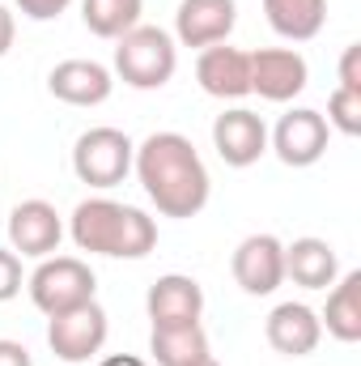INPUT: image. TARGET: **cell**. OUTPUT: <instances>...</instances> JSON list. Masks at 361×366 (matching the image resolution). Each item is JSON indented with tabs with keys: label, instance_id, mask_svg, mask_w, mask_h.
<instances>
[{
	"label": "cell",
	"instance_id": "obj_7",
	"mask_svg": "<svg viewBox=\"0 0 361 366\" xmlns=\"http://www.w3.org/2000/svg\"><path fill=\"white\" fill-rule=\"evenodd\" d=\"M327 141H332V128L327 119L315 111V107H293L276 119V128L268 132V149L293 171L302 167H315L323 154H327Z\"/></svg>",
	"mask_w": 361,
	"mask_h": 366
},
{
	"label": "cell",
	"instance_id": "obj_8",
	"mask_svg": "<svg viewBox=\"0 0 361 366\" xmlns=\"http://www.w3.org/2000/svg\"><path fill=\"white\" fill-rule=\"evenodd\" d=\"M213 149L225 167L247 171L268 154V124L247 107H230L213 119Z\"/></svg>",
	"mask_w": 361,
	"mask_h": 366
},
{
	"label": "cell",
	"instance_id": "obj_23",
	"mask_svg": "<svg viewBox=\"0 0 361 366\" xmlns=\"http://www.w3.org/2000/svg\"><path fill=\"white\" fill-rule=\"evenodd\" d=\"M26 285V273H21V256L13 247H0V302L17 298Z\"/></svg>",
	"mask_w": 361,
	"mask_h": 366
},
{
	"label": "cell",
	"instance_id": "obj_1",
	"mask_svg": "<svg viewBox=\"0 0 361 366\" xmlns=\"http://www.w3.org/2000/svg\"><path fill=\"white\" fill-rule=\"evenodd\" d=\"M132 171L145 187L149 204L162 217H195L208 196H213V179L208 167L200 158V149L183 137V132H153L136 145Z\"/></svg>",
	"mask_w": 361,
	"mask_h": 366
},
{
	"label": "cell",
	"instance_id": "obj_28",
	"mask_svg": "<svg viewBox=\"0 0 361 366\" xmlns=\"http://www.w3.org/2000/svg\"><path fill=\"white\" fill-rule=\"evenodd\" d=\"M98 366H145L141 358H132V354H115V358H102Z\"/></svg>",
	"mask_w": 361,
	"mask_h": 366
},
{
	"label": "cell",
	"instance_id": "obj_21",
	"mask_svg": "<svg viewBox=\"0 0 361 366\" xmlns=\"http://www.w3.org/2000/svg\"><path fill=\"white\" fill-rule=\"evenodd\" d=\"M145 0H81V21L98 39H119L132 26H141Z\"/></svg>",
	"mask_w": 361,
	"mask_h": 366
},
{
	"label": "cell",
	"instance_id": "obj_13",
	"mask_svg": "<svg viewBox=\"0 0 361 366\" xmlns=\"http://www.w3.org/2000/svg\"><path fill=\"white\" fill-rule=\"evenodd\" d=\"M238 26L234 0H179L175 9V43L179 47H213L225 43Z\"/></svg>",
	"mask_w": 361,
	"mask_h": 366
},
{
	"label": "cell",
	"instance_id": "obj_6",
	"mask_svg": "<svg viewBox=\"0 0 361 366\" xmlns=\"http://www.w3.org/2000/svg\"><path fill=\"white\" fill-rule=\"evenodd\" d=\"M106 332H111V324H106V311L98 307V298L73 307V311L47 315V345L64 366H81L98 358L106 345Z\"/></svg>",
	"mask_w": 361,
	"mask_h": 366
},
{
	"label": "cell",
	"instance_id": "obj_20",
	"mask_svg": "<svg viewBox=\"0 0 361 366\" xmlns=\"http://www.w3.org/2000/svg\"><path fill=\"white\" fill-rule=\"evenodd\" d=\"M149 354L158 366H191L208 358V332L200 324H183V328H153L149 332Z\"/></svg>",
	"mask_w": 361,
	"mask_h": 366
},
{
	"label": "cell",
	"instance_id": "obj_11",
	"mask_svg": "<svg viewBox=\"0 0 361 366\" xmlns=\"http://www.w3.org/2000/svg\"><path fill=\"white\" fill-rule=\"evenodd\" d=\"M60 239H64V217L56 213V204L47 200H21L13 204L9 213V243L17 256L26 260H47L60 252Z\"/></svg>",
	"mask_w": 361,
	"mask_h": 366
},
{
	"label": "cell",
	"instance_id": "obj_24",
	"mask_svg": "<svg viewBox=\"0 0 361 366\" xmlns=\"http://www.w3.org/2000/svg\"><path fill=\"white\" fill-rule=\"evenodd\" d=\"M73 0H17V13L30 21H56Z\"/></svg>",
	"mask_w": 361,
	"mask_h": 366
},
{
	"label": "cell",
	"instance_id": "obj_10",
	"mask_svg": "<svg viewBox=\"0 0 361 366\" xmlns=\"http://www.w3.org/2000/svg\"><path fill=\"white\" fill-rule=\"evenodd\" d=\"M310 86V64L293 47H260L251 51V94L264 102H293Z\"/></svg>",
	"mask_w": 361,
	"mask_h": 366
},
{
	"label": "cell",
	"instance_id": "obj_9",
	"mask_svg": "<svg viewBox=\"0 0 361 366\" xmlns=\"http://www.w3.org/2000/svg\"><path fill=\"white\" fill-rule=\"evenodd\" d=\"M230 273L251 298H268L285 285V243L276 234H247L234 247Z\"/></svg>",
	"mask_w": 361,
	"mask_h": 366
},
{
	"label": "cell",
	"instance_id": "obj_2",
	"mask_svg": "<svg viewBox=\"0 0 361 366\" xmlns=\"http://www.w3.org/2000/svg\"><path fill=\"white\" fill-rule=\"evenodd\" d=\"M68 234L81 252L111 256V260H145L158 247V222L145 209L111 196L81 200L68 217Z\"/></svg>",
	"mask_w": 361,
	"mask_h": 366
},
{
	"label": "cell",
	"instance_id": "obj_14",
	"mask_svg": "<svg viewBox=\"0 0 361 366\" xmlns=\"http://www.w3.org/2000/svg\"><path fill=\"white\" fill-rule=\"evenodd\" d=\"M145 311L153 320V328H183V324H200L204 315V290L195 277L166 273L158 277L145 294Z\"/></svg>",
	"mask_w": 361,
	"mask_h": 366
},
{
	"label": "cell",
	"instance_id": "obj_5",
	"mask_svg": "<svg viewBox=\"0 0 361 366\" xmlns=\"http://www.w3.org/2000/svg\"><path fill=\"white\" fill-rule=\"evenodd\" d=\"M132 158H136V145L128 132L119 128H90L77 137L73 145V175L81 183H90L98 192L106 187H119V183L132 175Z\"/></svg>",
	"mask_w": 361,
	"mask_h": 366
},
{
	"label": "cell",
	"instance_id": "obj_15",
	"mask_svg": "<svg viewBox=\"0 0 361 366\" xmlns=\"http://www.w3.org/2000/svg\"><path fill=\"white\" fill-rule=\"evenodd\" d=\"M47 90L68 107H102L115 90V73L98 60H60L47 73Z\"/></svg>",
	"mask_w": 361,
	"mask_h": 366
},
{
	"label": "cell",
	"instance_id": "obj_4",
	"mask_svg": "<svg viewBox=\"0 0 361 366\" xmlns=\"http://www.w3.org/2000/svg\"><path fill=\"white\" fill-rule=\"evenodd\" d=\"M26 290L43 315H60V311H73L98 298V277L81 256H47L26 277Z\"/></svg>",
	"mask_w": 361,
	"mask_h": 366
},
{
	"label": "cell",
	"instance_id": "obj_26",
	"mask_svg": "<svg viewBox=\"0 0 361 366\" xmlns=\"http://www.w3.org/2000/svg\"><path fill=\"white\" fill-rule=\"evenodd\" d=\"M0 366H34L21 341H0Z\"/></svg>",
	"mask_w": 361,
	"mask_h": 366
},
{
	"label": "cell",
	"instance_id": "obj_25",
	"mask_svg": "<svg viewBox=\"0 0 361 366\" xmlns=\"http://www.w3.org/2000/svg\"><path fill=\"white\" fill-rule=\"evenodd\" d=\"M340 86L345 90H361V43H349L340 56Z\"/></svg>",
	"mask_w": 361,
	"mask_h": 366
},
{
	"label": "cell",
	"instance_id": "obj_12",
	"mask_svg": "<svg viewBox=\"0 0 361 366\" xmlns=\"http://www.w3.org/2000/svg\"><path fill=\"white\" fill-rule=\"evenodd\" d=\"M195 81L208 98H221V102L247 98L251 94V51L230 47V43L204 47L195 60Z\"/></svg>",
	"mask_w": 361,
	"mask_h": 366
},
{
	"label": "cell",
	"instance_id": "obj_17",
	"mask_svg": "<svg viewBox=\"0 0 361 366\" xmlns=\"http://www.w3.org/2000/svg\"><path fill=\"white\" fill-rule=\"evenodd\" d=\"M340 277V256L327 239H293L285 243V281L302 285V290H327Z\"/></svg>",
	"mask_w": 361,
	"mask_h": 366
},
{
	"label": "cell",
	"instance_id": "obj_19",
	"mask_svg": "<svg viewBox=\"0 0 361 366\" xmlns=\"http://www.w3.org/2000/svg\"><path fill=\"white\" fill-rule=\"evenodd\" d=\"M264 17L280 39L306 43L327 26V0H264Z\"/></svg>",
	"mask_w": 361,
	"mask_h": 366
},
{
	"label": "cell",
	"instance_id": "obj_22",
	"mask_svg": "<svg viewBox=\"0 0 361 366\" xmlns=\"http://www.w3.org/2000/svg\"><path fill=\"white\" fill-rule=\"evenodd\" d=\"M327 128H336V132H345V137H357L361 132V90H345V86H336L332 98H327Z\"/></svg>",
	"mask_w": 361,
	"mask_h": 366
},
{
	"label": "cell",
	"instance_id": "obj_18",
	"mask_svg": "<svg viewBox=\"0 0 361 366\" xmlns=\"http://www.w3.org/2000/svg\"><path fill=\"white\" fill-rule=\"evenodd\" d=\"M319 324H323L336 341H345V345H357L361 341V269H353V273H345V277L332 281L327 307H323Z\"/></svg>",
	"mask_w": 361,
	"mask_h": 366
},
{
	"label": "cell",
	"instance_id": "obj_16",
	"mask_svg": "<svg viewBox=\"0 0 361 366\" xmlns=\"http://www.w3.org/2000/svg\"><path fill=\"white\" fill-rule=\"evenodd\" d=\"M264 337L276 354L285 358H306L319 350L323 341V324H319V311H310L306 302H280L272 307V315L264 320Z\"/></svg>",
	"mask_w": 361,
	"mask_h": 366
},
{
	"label": "cell",
	"instance_id": "obj_27",
	"mask_svg": "<svg viewBox=\"0 0 361 366\" xmlns=\"http://www.w3.org/2000/svg\"><path fill=\"white\" fill-rule=\"evenodd\" d=\"M13 39H17V21H13V13L0 4V60L9 56V47H13Z\"/></svg>",
	"mask_w": 361,
	"mask_h": 366
},
{
	"label": "cell",
	"instance_id": "obj_29",
	"mask_svg": "<svg viewBox=\"0 0 361 366\" xmlns=\"http://www.w3.org/2000/svg\"><path fill=\"white\" fill-rule=\"evenodd\" d=\"M191 366H221V362H217V358L208 354V358H200V362H191Z\"/></svg>",
	"mask_w": 361,
	"mask_h": 366
},
{
	"label": "cell",
	"instance_id": "obj_3",
	"mask_svg": "<svg viewBox=\"0 0 361 366\" xmlns=\"http://www.w3.org/2000/svg\"><path fill=\"white\" fill-rule=\"evenodd\" d=\"M179 69V43L162 26H132L115 39V77L132 90H162Z\"/></svg>",
	"mask_w": 361,
	"mask_h": 366
}]
</instances>
